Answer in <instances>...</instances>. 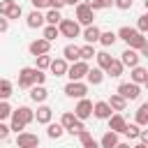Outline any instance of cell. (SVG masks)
Here are the masks:
<instances>
[{"label": "cell", "mask_w": 148, "mask_h": 148, "mask_svg": "<svg viewBox=\"0 0 148 148\" xmlns=\"http://www.w3.org/2000/svg\"><path fill=\"white\" fill-rule=\"evenodd\" d=\"M9 132H23L32 120H35V111L30 106H18V109H12V116H9Z\"/></svg>", "instance_id": "1"}, {"label": "cell", "mask_w": 148, "mask_h": 148, "mask_svg": "<svg viewBox=\"0 0 148 148\" xmlns=\"http://www.w3.org/2000/svg\"><path fill=\"white\" fill-rule=\"evenodd\" d=\"M58 32H60L62 37H67V39H76V37H81V25H79L74 18H60Z\"/></svg>", "instance_id": "2"}, {"label": "cell", "mask_w": 148, "mask_h": 148, "mask_svg": "<svg viewBox=\"0 0 148 148\" xmlns=\"http://www.w3.org/2000/svg\"><path fill=\"white\" fill-rule=\"evenodd\" d=\"M88 69H90V65L86 60H76V62L67 65V74L65 76H69V81H83L86 74H88Z\"/></svg>", "instance_id": "3"}, {"label": "cell", "mask_w": 148, "mask_h": 148, "mask_svg": "<svg viewBox=\"0 0 148 148\" xmlns=\"http://www.w3.org/2000/svg\"><path fill=\"white\" fill-rule=\"evenodd\" d=\"M123 99H130V102H134V99H139L141 97V86L139 83H132V81H125V83H120L118 86V90H116Z\"/></svg>", "instance_id": "4"}, {"label": "cell", "mask_w": 148, "mask_h": 148, "mask_svg": "<svg viewBox=\"0 0 148 148\" xmlns=\"http://www.w3.org/2000/svg\"><path fill=\"white\" fill-rule=\"evenodd\" d=\"M65 95L72 97V99H81V97L88 95V83H83V81H69L65 86Z\"/></svg>", "instance_id": "5"}, {"label": "cell", "mask_w": 148, "mask_h": 148, "mask_svg": "<svg viewBox=\"0 0 148 148\" xmlns=\"http://www.w3.org/2000/svg\"><path fill=\"white\" fill-rule=\"evenodd\" d=\"M92 18H95V9H90L86 2H79L76 5V23L79 25H90L92 23Z\"/></svg>", "instance_id": "6"}, {"label": "cell", "mask_w": 148, "mask_h": 148, "mask_svg": "<svg viewBox=\"0 0 148 148\" xmlns=\"http://www.w3.org/2000/svg\"><path fill=\"white\" fill-rule=\"evenodd\" d=\"M16 146L18 148H39V136L23 130V132L16 134Z\"/></svg>", "instance_id": "7"}, {"label": "cell", "mask_w": 148, "mask_h": 148, "mask_svg": "<svg viewBox=\"0 0 148 148\" xmlns=\"http://www.w3.org/2000/svg\"><path fill=\"white\" fill-rule=\"evenodd\" d=\"M74 116H76L79 120H88V118L92 116V102H90L88 97H81L79 104L74 106Z\"/></svg>", "instance_id": "8"}, {"label": "cell", "mask_w": 148, "mask_h": 148, "mask_svg": "<svg viewBox=\"0 0 148 148\" xmlns=\"http://www.w3.org/2000/svg\"><path fill=\"white\" fill-rule=\"evenodd\" d=\"M35 86V67H21L18 69V88H32Z\"/></svg>", "instance_id": "9"}, {"label": "cell", "mask_w": 148, "mask_h": 148, "mask_svg": "<svg viewBox=\"0 0 148 148\" xmlns=\"http://www.w3.org/2000/svg\"><path fill=\"white\" fill-rule=\"evenodd\" d=\"M28 51H30V56H42V53H49V51H51V42H46L44 37L32 39V42L28 44Z\"/></svg>", "instance_id": "10"}, {"label": "cell", "mask_w": 148, "mask_h": 148, "mask_svg": "<svg viewBox=\"0 0 148 148\" xmlns=\"http://www.w3.org/2000/svg\"><path fill=\"white\" fill-rule=\"evenodd\" d=\"M139 60H141L139 51H134V49H130V46L120 53V62H123L125 67H130V69H132V67H136V65H139Z\"/></svg>", "instance_id": "11"}, {"label": "cell", "mask_w": 148, "mask_h": 148, "mask_svg": "<svg viewBox=\"0 0 148 148\" xmlns=\"http://www.w3.org/2000/svg\"><path fill=\"white\" fill-rule=\"evenodd\" d=\"M106 120H109V130H111V132L123 134V130H125V125H127V120H125L123 113H111Z\"/></svg>", "instance_id": "12"}, {"label": "cell", "mask_w": 148, "mask_h": 148, "mask_svg": "<svg viewBox=\"0 0 148 148\" xmlns=\"http://www.w3.org/2000/svg\"><path fill=\"white\" fill-rule=\"evenodd\" d=\"M25 25H28V28H32V30L44 28V25H46V23H44V14H42L39 9H32V12L25 16Z\"/></svg>", "instance_id": "13"}, {"label": "cell", "mask_w": 148, "mask_h": 148, "mask_svg": "<svg viewBox=\"0 0 148 148\" xmlns=\"http://www.w3.org/2000/svg\"><path fill=\"white\" fill-rule=\"evenodd\" d=\"M130 81H132V83H139V86L148 83V69L141 67V65L132 67V72H130Z\"/></svg>", "instance_id": "14"}, {"label": "cell", "mask_w": 148, "mask_h": 148, "mask_svg": "<svg viewBox=\"0 0 148 148\" xmlns=\"http://www.w3.org/2000/svg\"><path fill=\"white\" fill-rule=\"evenodd\" d=\"M111 113H113V111H111V106H109L104 99H99V102H95V104H92V116H95V118H99V120H106Z\"/></svg>", "instance_id": "15"}, {"label": "cell", "mask_w": 148, "mask_h": 148, "mask_svg": "<svg viewBox=\"0 0 148 148\" xmlns=\"http://www.w3.org/2000/svg\"><path fill=\"white\" fill-rule=\"evenodd\" d=\"M99 32H102V30H99L95 23H90V25H86V28L81 30V37L86 39V44H95V42L99 39Z\"/></svg>", "instance_id": "16"}, {"label": "cell", "mask_w": 148, "mask_h": 148, "mask_svg": "<svg viewBox=\"0 0 148 148\" xmlns=\"http://www.w3.org/2000/svg\"><path fill=\"white\" fill-rule=\"evenodd\" d=\"M49 69H51L53 76H65V74H67V60H65V58H51Z\"/></svg>", "instance_id": "17"}, {"label": "cell", "mask_w": 148, "mask_h": 148, "mask_svg": "<svg viewBox=\"0 0 148 148\" xmlns=\"http://www.w3.org/2000/svg\"><path fill=\"white\" fill-rule=\"evenodd\" d=\"M51 116H53V109H51V106H46V104H39V106H37V111H35V120H37L39 125L51 123Z\"/></svg>", "instance_id": "18"}, {"label": "cell", "mask_w": 148, "mask_h": 148, "mask_svg": "<svg viewBox=\"0 0 148 148\" xmlns=\"http://www.w3.org/2000/svg\"><path fill=\"white\" fill-rule=\"evenodd\" d=\"M106 104L111 106V111H113V113H120V111H125V109H127V99H123L118 92H113V95L106 99Z\"/></svg>", "instance_id": "19"}, {"label": "cell", "mask_w": 148, "mask_h": 148, "mask_svg": "<svg viewBox=\"0 0 148 148\" xmlns=\"http://www.w3.org/2000/svg\"><path fill=\"white\" fill-rule=\"evenodd\" d=\"M86 81H88V86H99V83L104 81V69H99V67H92V69H88V74H86Z\"/></svg>", "instance_id": "20"}, {"label": "cell", "mask_w": 148, "mask_h": 148, "mask_svg": "<svg viewBox=\"0 0 148 148\" xmlns=\"http://www.w3.org/2000/svg\"><path fill=\"white\" fill-rule=\"evenodd\" d=\"M46 97H49V90H46L44 86H32V88H30V99H32V102L44 104Z\"/></svg>", "instance_id": "21"}, {"label": "cell", "mask_w": 148, "mask_h": 148, "mask_svg": "<svg viewBox=\"0 0 148 148\" xmlns=\"http://www.w3.org/2000/svg\"><path fill=\"white\" fill-rule=\"evenodd\" d=\"M97 143H99V148H116V143H118V134L109 130V132H104V136H102Z\"/></svg>", "instance_id": "22"}, {"label": "cell", "mask_w": 148, "mask_h": 148, "mask_svg": "<svg viewBox=\"0 0 148 148\" xmlns=\"http://www.w3.org/2000/svg\"><path fill=\"white\" fill-rule=\"evenodd\" d=\"M65 134V127L60 123H46V136L49 139H60Z\"/></svg>", "instance_id": "23"}, {"label": "cell", "mask_w": 148, "mask_h": 148, "mask_svg": "<svg viewBox=\"0 0 148 148\" xmlns=\"http://www.w3.org/2000/svg\"><path fill=\"white\" fill-rule=\"evenodd\" d=\"M62 58H65L67 62H76V60H79V46H76V44H67V46L62 49Z\"/></svg>", "instance_id": "24"}, {"label": "cell", "mask_w": 148, "mask_h": 148, "mask_svg": "<svg viewBox=\"0 0 148 148\" xmlns=\"http://www.w3.org/2000/svg\"><path fill=\"white\" fill-rule=\"evenodd\" d=\"M123 72H125V65H123L120 60H116V58H113V60H111V65L106 67V74H109V76H113V79L123 76Z\"/></svg>", "instance_id": "25"}, {"label": "cell", "mask_w": 148, "mask_h": 148, "mask_svg": "<svg viewBox=\"0 0 148 148\" xmlns=\"http://www.w3.org/2000/svg\"><path fill=\"white\" fill-rule=\"evenodd\" d=\"M14 95V83L9 79H0V99H9Z\"/></svg>", "instance_id": "26"}, {"label": "cell", "mask_w": 148, "mask_h": 148, "mask_svg": "<svg viewBox=\"0 0 148 148\" xmlns=\"http://www.w3.org/2000/svg\"><path fill=\"white\" fill-rule=\"evenodd\" d=\"M136 32H139L136 28H130V25H123V28H120V30L116 32V37H118V39H123L125 44H130V39H132V37L136 35Z\"/></svg>", "instance_id": "27"}, {"label": "cell", "mask_w": 148, "mask_h": 148, "mask_svg": "<svg viewBox=\"0 0 148 148\" xmlns=\"http://www.w3.org/2000/svg\"><path fill=\"white\" fill-rule=\"evenodd\" d=\"M95 53H97V51H95L92 44H83V46H79V60H86V62H88V60L95 58Z\"/></svg>", "instance_id": "28"}, {"label": "cell", "mask_w": 148, "mask_h": 148, "mask_svg": "<svg viewBox=\"0 0 148 148\" xmlns=\"http://www.w3.org/2000/svg\"><path fill=\"white\" fill-rule=\"evenodd\" d=\"M116 39H118V37H116L113 30H104V32H99V39H97V42H99L102 46H113Z\"/></svg>", "instance_id": "29"}, {"label": "cell", "mask_w": 148, "mask_h": 148, "mask_svg": "<svg viewBox=\"0 0 148 148\" xmlns=\"http://www.w3.org/2000/svg\"><path fill=\"white\" fill-rule=\"evenodd\" d=\"M95 60H97V67L106 72V67L111 65V60H113V58H111V56H109L106 51H99V53H95Z\"/></svg>", "instance_id": "30"}, {"label": "cell", "mask_w": 148, "mask_h": 148, "mask_svg": "<svg viewBox=\"0 0 148 148\" xmlns=\"http://www.w3.org/2000/svg\"><path fill=\"white\" fill-rule=\"evenodd\" d=\"M136 125L139 127H146L148 125V104H141L136 109Z\"/></svg>", "instance_id": "31"}, {"label": "cell", "mask_w": 148, "mask_h": 148, "mask_svg": "<svg viewBox=\"0 0 148 148\" xmlns=\"http://www.w3.org/2000/svg\"><path fill=\"white\" fill-rule=\"evenodd\" d=\"M60 18H62V16H60L58 9H49V12L44 14V23H46V25H58Z\"/></svg>", "instance_id": "32"}, {"label": "cell", "mask_w": 148, "mask_h": 148, "mask_svg": "<svg viewBox=\"0 0 148 148\" xmlns=\"http://www.w3.org/2000/svg\"><path fill=\"white\" fill-rule=\"evenodd\" d=\"M42 37H44L46 42H56V39L60 37V32H58V25H44V32H42Z\"/></svg>", "instance_id": "33"}, {"label": "cell", "mask_w": 148, "mask_h": 148, "mask_svg": "<svg viewBox=\"0 0 148 148\" xmlns=\"http://www.w3.org/2000/svg\"><path fill=\"white\" fill-rule=\"evenodd\" d=\"M49 65H51V56L49 53H42V56H35V67L37 69H49Z\"/></svg>", "instance_id": "34"}, {"label": "cell", "mask_w": 148, "mask_h": 148, "mask_svg": "<svg viewBox=\"0 0 148 148\" xmlns=\"http://www.w3.org/2000/svg\"><path fill=\"white\" fill-rule=\"evenodd\" d=\"M76 120H79V118H76L74 113L65 111V113H62V118H60V125H62V127H65V132H67V130H69V127H72V125H74Z\"/></svg>", "instance_id": "35"}, {"label": "cell", "mask_w": 148, "mask_h": 148, "mask_svg": "<svg viewBox=\"0 0 148 148\" xmlns=\"http://www.w3.org/2000/svg\"><path fill=\"white\" fill-rule=\"evenodd\" d=\"M139 130H141V127H139L136 123H127L125 130H123V134H125L127 139H136V136H139Z\"/></svg>", "instance_id": "36"}, {"label": "cell", "mask_w": 148, "mask_h": 148, "mask_svg": "<svg viewBox=\"0 0 148 148\" xmlns=\"http://www.w3.org/2000/svg\"><path fill=\"white\" fill-rule=\"evenodd\" d=\"M86 5L90 9H106V7L113 5V0H86Z\"/></svg>", "instance_id": "37"}, {"label": "cell", "mask_w": 148, "mask_h": 148, "mask_svg": "<svg viewBox=\"0 0 148 148\" xmlns=\"http://www.w3.org/2000/svg\"><path fill=\"white\" fill-rule=\"evenodd\" d=\"M21 16H23V9H21V5L16 2V5H14L9 12H7V16H5V18H7V21H18Z\"/></svg>", "instance_id": "38"}, {"label": "cell", "mask_w": 148, "mask_h": 148, "mask_svg": "<svg viewBox=\"0 0 148 148\" xmlns=\"http://www.w3.org/2000/svg\"><path fill=\"white\" fill-rule=\"evenodd\" d=\"M12 116V106H9V102L7 99H0V120H7Z\"/></svg>", "instance_id": "39"}, {"label": "cell", "mask_w": 148, "mask_h": 148, "mask_svg": "<svg viewBox=\"0 0 148 148\" xmlns=\"http://www.w3.org/2000/svg\"><path fill=\"white\" fill-rule=\"evenodd\" d=\"M136 30L143 32V35L148 32V14H141V16H139V21H136Z\"/></svg>", "instance_id": "40"}, {"label": "cell", "mask_w": 148, "mask_h": 148, "mask_svg": "<svg viewBox=\"0 0 148 148\" xmlns=\"http://www.w3.org/2000/svg\"><path fill=\"white\" fill-rule=\"evenodd\" d=\"M16 5V0H0V16H7V12Z\"/></svg>", "instance_id": "41"}, {"label": "cell", "mask_w": 148, "mask_h": 148, "mask_svg": "<svg viewBox=\"0 0 148 148\" xmlns=\"http://www.w3.org/2000/svg\"><path fill=\"white\" fill-rule=\"evenodd\" d=\"M113 5L120 9V12H127V9H132V5H134V0H113Z\"/></svg>", "instance_id": "42"}, {"label": "cell", "mask_w": 148, "mask_h": 148, "mask_svg": "<svg viewBox=\"0 0 148 148\" xmlns=\"http://www.w3.org/2000/svg\"><path fill=\"white\" fill-rule=\"evenodd\" d=\"M81 130H86V125H83V120H76V123H74V125H72V127L67 130V132H69V134L74 136V134H79Z\"/></svg>", "instance_id": "43"}, {"label": "cell", "mask_w": 148, "mask_h": 148, "mask_svg": "<svg viewBox=\"0 0 148 148\" xmlns=\"http://www.w3.org/2000/svg\"><path fill=\"white\" fill-rule=\"evenodd\" d=\"M9 134H12L9 132V125H5V120H0V141H5Z\"/></svg>", "instance_id": "44"}, {"label": "cell", "mask_w": 148, "mask_h": 148, "mask_svg": "<svg viewBox=\"0 0 148 148\" xmlns=\"http://www.w3.org/2000/svg\"><path fill=\"white\" fill-rule=\"evenodd\" d=\"M62 7H65V0H49V9H58L60 12Z\"/></svg>", "instance_id": "45"}, {"label": "cell", "mask_w": 148, "mask_h": 148, "mask_svg": "<svg viewBox=\"0 0 148 148\" xmlns=\"http://www.w3.org/2000/svg\"><path fill=\"white\" fill-rule=\"evenodd\" d=\"M81 148H99V143H97V141L90 136V139H86V141L81 143Z\"/></svg>", "instance_id": "46"}, {"label": "cell", "mask_w": 148, "mask_h": 148, "mask_svg": "<svg viewBox=\"0 0 148 148\" xmlns=\"http://www.w3.org/2000/svg\"><path fill=\"white\" fill-rule=\"evenodd\" d=\"M30 5L35 9H44V7H49V0H30Z\"/></svg>", "instance_id": "47"}, {"label": "cell", "mask_w": 148, "mask_h": 148, "mask_svg": "<svg viewBox=\"0 0 148 148\" xmlns=\"http://www.w3.org/2000/svg\"><path fill=\"white\" fill-rule=\"evenodd\" d=\"M7 30H9V21L5 16H0V32H7Z\"/></svg>", "instance_id": "48"}, {"label": "cell", "mask_w": 148, "mask_h": 148, "mask_svg": "<svg viewBox=\"0 0 148 148\" xmlns=\"http://www.w3.org/2000/svg\"><path fill=\"white\" fill-rule=\"evenodd\" d=\"M116 148H132V146H130L127 141H118V143H116Z\"/></svg>", "instance_id": "49"}, {"label": "cell", "mask_w": 148, "mask_h": 148, "mask_svg": "<svg viewBox=\"0 0 148 148\" xmlns=\"http://www.w3.org/2000/svg\"><path fill=\"white\" fill-rule=\"evenodd\" d=\"M79 2H81V0H65V5H72V7H74V5H79Z\"/></svg>", "instance_id": "50"}, {"label": "cell", "mask_w": 148, "mask_h": 148, "mask_svg": "<svg viewBox=\"0 0 148 148\" xmlns=\"http://www.w3.org/2000/svg\"><path fill=\"white\" fill-rule=\"evenodd\" d=\"M132 148H148V143H141V141H139V143H136V146H132Z\"/></svg>", "instance_id": "51"}]
</instances>
